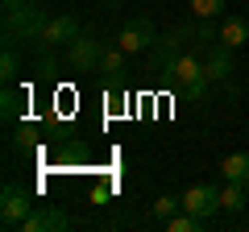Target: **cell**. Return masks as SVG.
Listing matches in <instances>:
<instances>
[{
  "mask_svg": "<svg viewBox=\"0 0 249 232\" xmlns=\"http://www.w3.org/2000/svg\"><path fill=\"white\" fill-rule=\"evenodd\" d=\"M46 21H50V17L42 13V4H17V9H4V42H17V46L37 50Z\"/></svg>",
  "mask_w": 249,
  "mask_h": 232,
  "instance_id": "1",
  "label": "cell"
},
{
  "mask_svg": "<svg viewBox=\"0 0 249 232\" xmlns=\"http://www.w3.org/2000/svg\"><path fill=\"white\" fill-rule=\"evenodd\" d=\"M170 79H175V87L183 91L191 104H204V99H208V87H212V79H208L204 58H196L191 50H183L175 63H170Z\"/></svg>",
  "mask_w": 249,
  "mask_h": 232,
  "instance_id": "2",
  "label": "cell"
},
{
  "mask_svg": "<svg viewBox=\"0 0 249 232\" xmlns=\"http://www.w3.org/2000/svg\"><path fill=\"white\" fill-rule=\"evenodd\" d=\"M104 37H96L91 29H83L79 37H75L71 46H67V66H71L75 75H91L100 71V58H104Z\"/></svg>",
  "mask_w": 249,
  "mask_h": 232,
  "instance_id": "3",
  "label": "cell"
},
{
  "mask_svg": "<svg viewBox=\"0 0 249 232\" xmlns=\"http://www.w3.org/2000/svg\"><path fill=\"white\" fill-rule=\"evenodd\" d=\"M83 29H79V21L71 17V13H58V17H50L46 21V29H42V42H37V58H46V54H58V50H67V46L79 37Z\"/></svg>",
  "mask_w": 249,
  "mask_h": 232,
  "instance_id": "4",
  "label": "cell"
},
{
  "mask_svg": "<svg viewBox=\"0 0 249 232\" xmlns=\"http://www.w3.org/2000/svg\"><path fill=\"white\" fill-rule=\"evenodd\" d=\"M34 207L37 203L29 199V191H21L17 182H4V195H0V228H21Z\"/></svg>",
  "mask_w": 249,
  "mask_h": 232,
  "instance_id": "5",
  "label": "cell"
},
{
  "mask_svg": "<svg viewBox=\"0 0 249 232\" xmlns=\"http://www.w3.org/2000/svg\"><path fill=\"white\" fill-rule=\"evenodd\" d=\"M154 42H158V29H154L150 17H129L121 25V33H116V46H121L124 54H142V50H150Z\"/></svg>",
  "mask_w": 249,
  "mask_h": 232,
  "instance_id": "6",
  "label": "cell"
},
{
  "mask_svg": "<svg viewBox=\"0 0 249 232\" xmlns=\"http://www.w3.org/2000/svg\"><path fill=\"white\" fill-rule=\"evenodd\" d=\"M187 33H191L187 25H178V29H170V33H162L158 42H154V58H150V66H145V71H154V75H170V63L183 54Z\"/></svg>",
  "mask_w": 249,
  "mask_h": 232,
  "instance_id": "7",
  "label": "cell"
},
{
  "mask_svg": "<svg viewBox=\"0 0 249 232\" xmlns=\"http://www.w3.org/2000/svg\"><path fill=\"white\" fill-rule=\"evenodd\" d=\"M178 199H183V212H196V215L220 212V187H212V182H196V187H187Z\"/></svg>",
  "mask_w": 249,
  "mask_h": 232,
  "instance_id": "8",
  "label": "cell"
},
{
  "mask_svg": "<svg viewBox=\"0 0 249 232\" xmlns=\"http://www.w3.org/2000/svg\"><path fill=\"white\" fill-rule=\"evenodd\" d=\"M67 212H62L58 203H37L34 212L25 215V224H21V232H58V228H67Z\"/></svg>",
  "mask_w": 249,
  "mask_h": 232,
  "instance_id": "9",
  "label": "cell"
},
{
  "mask_svg": "<svg viewBox=\"0 0 249 232\" xmlns=\"http://www.w3.org/2000/svg\"><path fill=\"white\" fill-rule=\"evenodd\" d=\"M204 66H208V79H212V83H229V79H232V46H224L220 37L208 42Z\"/></svg>",
  "mask_w": 249,
  "mask_h": 232,
  "instance_id": "10",
  "label": "cell"
},
{
  "mask_svg": "<svg viewBox=\"0 0 249 232\" xmlns=\"http://www.w3.org/2000/svg\"><path fill=\"white\" fill-rule=\"evenodd\" d=\"M220 179H229V182H249V153H245V149L224 153V162H220Z\"/></svg>",
  "mask_w": 249,
  "mask_h": 232,
  "instance_id": "11",
  "label": "cell"
},
{
  "mask_svg": "<svg viewBox=\"0 0 249 232\" xmlns=\"http://www.w3.org/2000/svg\"><path fill=\"white\" fill-rule=\"evenodd\" d=\"M220 207H224V212H245V207H249V182H229V179H224Z\"/></svg>",
  "mask_w": 249,
  "mask_h": 232,
  "instance_id": "12",
  "label": "cell"
},
{
  "mask_svg": "<svg viewBox=\"0 0 249 232\" xmlns=\"http://www.w3.org/2000/svg\"><path fill=\"white\" fill-rule=\"evenodd\" d=\"M220 42L232 46V50L245 46V42H249V21H245V17H224V21H220Z\"/></svg>",
  "mask_w": 249,
  "mask_h": 232,
  "instance_id": "13",
  "label": "cell"
},
{
  "mask_svg": "<svg viewBox=\"0 0 249 232\" xmlns=\"http://www.w3.org/2000/svg\"><path fill=\"white\" fill-rule=\"evenodd\" d=\"M21 75V46L17 42H4V50H0V79L13 83Z\"/></svg>",
  "mask_w": 249,
  "mask_h": 232,
  "instance_id": "14",
  "label": "cell"
},
{
  "mask_svg": "<svg viewBox=\"0 0 249 232\" xmlns=\"http://www.w3.org/2000/svg\"><path fill=\"white\" fill-rule=\"evenodd\" d=\"M162 228L166 232H199V228H208V215H196V212H183V215H170V220H162Z\"/></svg>",
  "mask_w": 249,
  "mask_h": 232,
  "instance_id": "15",
  "label": "cell"
},
{
  "mask_svg": "<svg viewBox=\"0 0 249 232\" xmlns=\"http://www.w3.org/2000/svg\"><path fill=\"white\" fill-rule=\"evenodd\" d=\"M187 4H191V17H196V21L224 17V0H187Z\"/></svg>",
  "mask_w": 249,
  "mask_h": 232,
  "instance_id": "16",
  "label": "cell"
},
{
  "mask_svg": "<svg viewBox=\"0 0 249 232\" xmlns=\"http://www.w3.org/2000/svg\"><path fill=\"white\" fill-rule=\"evenodd\" d=\"M100 71H104L108 79H121V71H124V50H121V46H108V50H104Z\"/></svg>",
  "mask_w": 249,
  "mask_h": 232,
  "instance_id": "17",
  "label": "cell"
},
{
  "mask_svg": "<svg viewBox=\"0 0 249 232\" xmlns=\"http://www.w3.org/2000/svg\"><path fill=\"white\" fill-rule=\"evenodd\" d=\"M0 116H4L9 125L17 120V116H21V96L13 91V83H4V96H0Z\"/></svg>",
  "mask_w": 249,
  "mask_h": 232,
  "instance_id": "18",
  "label": "cell"
},
{
  "mask_svg": "<svg viewBox=\"0 0 249 232\" xmlns=\"http://www.w3.org/2000/svg\"><path fill=\"white\" fill-rule=\"evenodd\" d=\"M178 207H183V199H175V195H158L150 212H154V220H170V215H175Z\"/></svg>",
  "mask_w": 249,
  "mask_h": 232,
  "instance_id": "19",
  "label": "cell"
},
{
  "mask_svg": "<svg viewBox=\"0 0 249 232\" xmlns=\"http://www.w3.org/2000/svg\"><path fill=\"white\" fill-rule=\"evenodd\" d=\"M17 4H34V0H4V9H17Z\"/></svg>",
  "mask_w": 249,
  "mask_h": 232,
  "instance_id": "20",
  "label": "cell"
},
{
  "mask_svg": "<svg viewBox=\"0 0 249 232\" xmlns=\"http://www.w3.org/2000/svg\"><path fill=\"white\" fill-rule=\"evenodd\" d=\"M96 4H108V9H116V4H124V0H96Z\"/></svg>",
  "mask_w": 249,
  "mask_h": 232,
  "instance_id": "21",
  "label": "cell"
}]
</instances>
